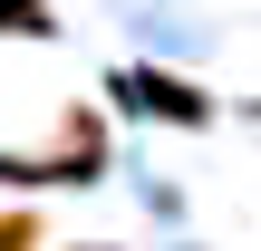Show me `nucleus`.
I'll list each match as a JSON object with an SVG mask.
<instances>
[{"label": "nucleus", "instance_id": "f257e3e1", "mask_svg": "<svg viewBox=\"0 0 261 251\" xmlns=\"http://www.w3.org/2000/svg\"><path fill=\"white\" fill-rule=\"evenodd\" d=\"M0 174H10V184H97V174H107V126H97V106H68V116H58V145H48V155H0Z\"/></svg>", "mask_w": 261, "mask_h": 251}, {"label": "nucleus", "instance_id": "f03ea898", "mask_svg": "<svg viewBox=\"0 0 261 251\" xmlns=\"http://www.w3.org/2000/svg\"><path fill=\"white\" fill-rule=\"evenodd\" d=\"M116 97L145 106V116H174V126H203V116H213V97L184 87V77H165V68H116Z\"/></svg>", "mask_w": 261, "mask_h": 251}, {"label": "nucleus", "instance_id": "7ed1b4c3", "mask_svg": "<svg viewBox=\"0 0 261 251\" xmlns=\"http://www.w3.org/2000/svg\"><path fill=\"white\" fill-rule=\"evenodd\" d=\"M0 29H10V39H48L58 10H48V0H0Z\"/></svg>", "mask_w": 261, "mask_h": 251}, {"label": "nucleus", "instance_id": "20e7f679", "mask_svg": "<svg viewBox=\"0 0 261 251\" xmlns=\"http://www.w3.org/2000/svg\"><path fill=\"white\" fill-rule=\"evenodd\" d=\"M0 251H39V213H0Z\"/></svg>", "mask_w": 261, "mask_h": 251}]
</instances>
